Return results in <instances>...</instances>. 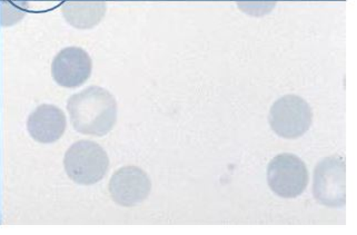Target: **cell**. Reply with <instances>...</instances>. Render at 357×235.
I'll use <instances>...</instances> for the list:
<instances>
[{"instance_id": "9", "label": "cell", "mask_w": 357, "mask_h": 235, "mask_svg": "<svg viewBox=\"0 0 357 235\" xmlns=\"http://www.w3.org/2000/svg\"><path fill=\"white\" fill-rule=\"evenodd\" d=\"M106 0H63L61 14L69 25L77 29H91L104 20Z\"/></svg>"}, {"instance_id": "7", "label": "cell", "mask_w": 357, "mask_h": 235, "mask_svg": "<svg viewBox=\"0 0 357 235\" xmlns=\"http://www.w3.org/2000/svg\"><path fill=\"white\" fill-rule=\"evenodd\" d=\"M151 191V182L146 172L137 166H125L114 173L109 181V193L114 202L132 208L144 202Z\"/></svg>"}, {"instance_id": "1", "label": "cell", "mask_w": 357, "mask_h": 235, "mask_svg": "<svg viewBox=\"0 0 357 235\" xmlns=\"http://www.w3.org/2000/svg\"><path fill=\"white\" fill-rule=\"evenodd\" d=\"M73 128L84 135L104 136L117 122V102L113 94L99 86H89L67 102Z\"/></svg>"}, {"instance_id": "8", "label": "cell", "mask_w": 357, "mask_h": 235, "mask_svg": "<svg viewBox=\"0 0 357 235\" xmlns=\"http://www.w3.org/2000/svg\"><path fill=\"white\" fill-rule=\"evenodd\" d=\"M66 128V115L52 104L38 106L27 119L28 133L43 144L55 143L63 135Z\"/></svg>"}, {"instance_id": "2", "label": "cell", "mask_w": 357, "mask_h": 235, "mask_svg": "<svg viewBox=\"0 0 357 235\" xmlns=\"http://www.w3.org/2000/svg\"><path fill=\"white\" fill-rule=\"evenodd\" d=\"M63 166L70 180L80 185H93L102 181L107 173L109 158L96 142L83 139L67 150Z\"/></svg>"}, {"instance_id": "10", "label": "cell", "mask_w": 357, "mask_h": 235, "mask_svg": "<svg viewBox=\"0 0 357 235\" xmlns=\"http://www.w3.org/2000/svg\"><path fill=\"white\" fill-rule=\"evenodd\" d=\"M29 10V0H0V27L22 22Z\"/></svg>"}, {"instance_id": "11", "label": "cell", "mask_w": 357, "mask_h": 235, "mask_svg": "<svg viewBox=\"0 0 357 235\" xmlns=\"http://www.w3.org/2000/svg\"><path fill=\"white\" fill-rule=\"evenodd\" d=\"M278 0H236L239 10L248 16L263 17L272 13Z\"/></svg>"}, {"instance_id": "5", "label": "cell", "mask_w": 357, "mask_h": 235, "mask_svg": "<svg viewBox=\"0 0 357 235\" xmlns=\"http://www.w3.org/2000/svg\"><path fill=\"white\" fill-rule=\"evenodd\" d=\"M313 193L327 208H343L347 203V164L341 156L321 160L314 171Z\"/></svg>"}, {"instance_id": "4", "label": "cell", "mask_w": 357, "mask_h": 235, "mask_svg": "<svg viewBox=\"0 0 357 235\" xmlns=\"http://www.w3.org/2000/svg\"><path fill=\"white\" fill-rule=\"evenodd\" d=\"M310 175L305 163L291 153H282L273 158L267 167V182L278 197L295 199L304 193Z\"/></svg>"}, {"instance_id": "6", "label": "cell", "mask_w": 357, "mask_h": 235, "mask_svg": "<svg viewBox=\"0 0 357 235\" xmlns=\"http://www.w3.org/2000/svg\"><path fill=\"white\" fill-rule=\"evenodd\" d=\"M93 61L85 50L76 46L63 48L52 63V76L65 89H77L89 79Z\"/></svg>"}, {"instance_id": "3", "label": "cell", "mask_w": 357, "mask_h": 235, "mask_svg": "<svg viewBox=\"0 0 357 235\" xmlns=\"http://www.w3.org/2000/svg\"><path fill=\"white\" fill-rule=\"evenodd\" d=\"M268 119L276 135L286 139H295L311 128L313 113L304 98L289 94L280 97L273 104Z\"/></svg>"}]
</instances>
